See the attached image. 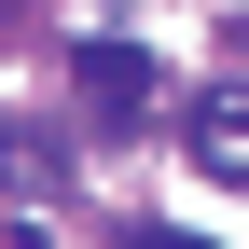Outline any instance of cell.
I'll use <instances>...</instances> for the list:
<instances>
[{"label": "cell", "instance_id": "cell-2", "mask_svg": "<svg viewBox=\"0 0 249 249\" xmlns=\"http://www.w3.org/2000/svg\"><path fill=\"white\" fill-rule=\"evenodd\" d=\"M194 166L208 180H249V97H208L194 111Z\"/></svg>", "mask_w": 249, "mask_h": 249}, {"label": "cell", "instance_id": "cell-3", "mask_svg": "<svg viewBox=\"0 0 249 249\" xmlns=\"http://www.w3.org/2000/svg\"><path fill=\"white\" fill-rule=\"evenodd\" d=\"M124 249H208V235H180V222H139V235H124Z\"/></svg>", "mask_w": 249, "mask_h": 249}, {"label": "cell", "instance_id": "cell-1", "mask_svg": "<svg viewBox=\"0 0 249 249\" xmlns=\"http://www.w3.org/2000/svg\"><path fill=\"white\" fill-rule=\"evenodd\" d=\"M139 97H152V55H124V42H83V111H97V124H124Z\"/></svg>", "mask_w": 249, "mask_h": 249}]
</instances>
